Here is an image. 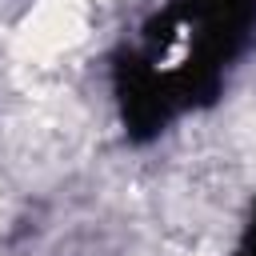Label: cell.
Masks as SVG:
<instances>
[{"mask_svg": "<svg viewBox=\"0 0 256 256\" xmlns=\"http://www.w3.org/2000/svg\"><path fill=\"white\" fill-rule=\"evenodd\" d=\"M88 28V0H36L16 28V52L24 60L48 64L76 48Z\"/></svg>", "mask_w": 256, "mask_h": 256, "instance_id": "cell-1", "label": "cell"}]
</instances>
